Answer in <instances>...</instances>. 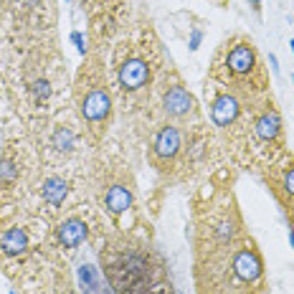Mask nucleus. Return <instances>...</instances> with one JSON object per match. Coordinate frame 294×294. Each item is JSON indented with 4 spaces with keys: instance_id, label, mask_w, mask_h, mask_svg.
Listing matches in <instances>:
<instances>
[{
    "instance_id": "f257e3e1",
    "label": "nucleus",
    "mask_w": 294,
    "mask_h": 294,
    "mask_svg": "<svg viewBox=\"0 0 294 294\" xmlns=\"http://www.w3.org/2000/svg\"><path fill=\"white\" fill-rule=\"evenodd\" d=\"M195 294H266V269L251 236L228 251L193 259Z\"/></svg>"
},
{
    "instance_id": "f03ea898",
    "label": "nucleus",
    "mask_w": 294,
    "mask_h": 294,
    "mask_svg": "<svg viewBox=\"0 0 294 294\" xmlns=\"http://www.w3.org/2000/svg\"><path fill=\"white\" fill-rule=\"evenodd\" d=\"M208 79L231 89L244 99V104L256 107L264 96H269V74L249 36L236 33L218 46L208 69Z\"/></svg>"
},
{
    "instance_id": "7ed1b4c3",
    "label": "nucleus",
    "mask_w": 294,
    "mask_h": 294,
    "mask_svg": "<svg viewBox=\"0 0 294 294\" xmlns=\"http://www.w3.org/2000/svg\"><path fill=\"white\" fill-rule=\"evenodd\" d=\"M246 236L249 231L231 188H215L206 198V203L203 206L198 203L193 210V226H190L193 259L228 251Z\"/></svg>"
},
{
    "instance_id": "20e7f679",
    "label": "nucleus",
    "mask_w": 294,
    "mask_h": 294,
    "mask_svg": "<svg viewBox=\"0 0 294 294\" xmlns=\"http://www.w3.org/2000/svg\"><path fill=\"white\" fill-rule=\"evenodd\" d=\"M142 31L140 38H125L117 43L112 69H114V91L122 99L125 109L134 112L150 104V94L158 86V41Z\"/></svg>"
},
{
    "instance_id": "39448f33",
    "label": "nucleus",
    "mask_w": 294,
    "mask_h": 294,
    "mask_svg": "<svg viewBox=\"0 0 294 294\" xmlns=\"http://www.w3.org/2000/svg\"><path fill=\"white\" fill-rule=\"evenodd\" d=\"M74 104L84 134L91 145H102L114 117V89L109 84V71L102 53H86L76 79H74Z\"/></svg>"
},
{
    "instance_id": "423d86ee",
    "label": "nucleus",
    "mask_w": 294,
    "mask_h": 294,
    "mask_svg": "<svg viewBox=\"0 0 294 294\" xmlns=\"http://www.w3.org/2000/svg\"><path fill=\"white\" fill-rule=\"evenodd\" d=\"M102 269L114 294H150L158 282H163V274H158L160 264H155L150 249L140 244H107L102 251Z\"/></svg>"
},
{
    "instance_id": "0eeeda50",
    "label": "nucleus",
    "mask_w": 294,
    "mask_h": 294,
    "mask_svg": "<svg viewBox=\"0 0 294 294\" xmlns=\"http://www.w3.org/2000/svg\"><path fill=\"white\" fill-rule=\"evenodd\" d=\"M158 112H160V122H175L180 127H195L203 125L201 117V107L195 102V96L190 94V89L185 86L183 76L168 69L160 82H158Z\"/></svg>"
},
{
    "instance_id": "6e6552de",
    "label": "nucleus",
    "mask_w": 294,
    "mask_h": 294,
    "mask_svg": "<svg viewBox=\"0 0 294 294\" xmlns=\"http://www.w3.org/2000/svg\"><path fill=\"white\" fill-rule=\"evenodd\" d=\"M251 137H253L256 158L261 160L259 168L269 165V163L277 160L282 152H287L284 122H282V114H279V109H277L271 94L264 96L251 109Z\"/></svg>"
},
{
    "instance_id": "1a4fd4ad",
    "label": "nucleus",
    "mask_w": 294,
    "mask_h": 294,
    "mask_svg": "<svg viewBox=\"0 0 294 294\" xmlns=\"http://www.w3.org/2000/svg\"><path fill=\"white\" fill-rule=\"evenodd\" d=\"M261 180L287 215L289 228H294V152H282L277 160L264 165Z\"/></svg>"
},
{
    "instance_id": "9d476101",
    "label": "nucleus",
    "mask_w": 294,
    "mask_h": 294,
    "mask_svg": "<svg viewBox=\"0 0 294 294\" xmlns=\"http://www.w3.org/2000/svg\"><path fill=\"white\" fill-rule=\"evenodd\" d=\"M99 206L107 210V215L120 223L122 215L132 210L134 206V188H132V178L122 172V170L107 168L104 178L99 183Z\"/></svg>"
},
{
    "instance_id": "9b49d317",
    "label": "nucleus",
    "mask_w": 294,
    "mask_h": 294,
    "mask_svg": "<svg viewBox=\"0 0 294 294\" xmlns=\"http://www.w3.org/2000/svg\"><path fill=\"white\" fill-rule=\"evenodd\" d=\"M31 253V231L23 223H0V264L8 277H15V269H23V261Z\"/></svg>"
},
{
    "instance_id": "f8f14e48",
    "label": "nucleus",
    "mask_w": 294,
    "mask_h": 294,
    "mask_svg": "<svg viewBox=\"0 0 294 294\" xmlns=\"http://www.w3.org/2000/svg\"><path fill=\"white\" fill-rule=\"evenodd\" d=\"M26 178V155L15 142H8L0 155V210L10 208Z\"/></svg>"
},
{
    "instance_id": "ddd939ff",
    "label": "nucleus",
    "mask_w": 294,
    "mask_h": 294,
    "mask_svg": "<svg viewBox=\"0 0 294 294\" xmlns=\"http://www.w3.org/2000/svg\"><path fill=\"white\" fill-rule=\"evenodd\" d=\"M86 239H89V223L82 215H69L56 226V241H58L61 249L74 251V249H79L84 244Z\"/></svg>"
},
{
    "instance_id": "4468645a",
    "label": "nucleus",
    "mask_w": 294,
    "mask_h": 294,
    "mask_svg": "<svg viewBox=\"0 0 294 294\" xmlns=\"http://www.w3.org/2000/svg\"><path fill=\"white\" fill-rule=\"evenodd\" d=\"M38 193H41V201L46 203V206H51V208H61V206L66 203L69 193H71V180L64 178V175H58V172L46 175L43 183H41V188H38Z\"/></svg>"
},
{
    "instance_id": "2eb2a0df",
    "label": "nucleus",
    "mask_w": 294,
    "mask_h": 294,
    "mask_svg": "<svg viewBox=\"0 0 294 294\" xmlns=\"http://www.w3.org/2000/svg\"><path fill=\"white\" fill-rule=\"evenodd\" d=\"M26 91H28V96H31V102L36 104V107H46L48 102H51V96H53V82L48 79V76H28V82H26Z\"/></svg>"
},
{
    "instance_id": "dca6fc26",
    "label": "nucleus",
    "mask_w": 294,
    "mask_h": 294,
    "mask_svg": "<svg viewBox=\"0 0 294 294\" xmlns=\"http://www.w3.org/2000/svg\"><path fill=\"white\" fill-rule=\"evenodd\" d=\"M48 147L61 152V155H71L74 147H76V132L69 125H58L48 137Z\"/></svg>"
},
{
    "instance_id": "f3484780",
    "label": "nucleus",
    "mask_w": 294,
    "mask_h": 294,
    "mask_svg": "<svg viewBox=\"0 0 294 294\" xmlns=\"http://www.w3.org/2000/svg\"><path fill=\"white\" fill-rule=\"evenodd\" d=\"M71 41L76 43V48H79V53H82V56L89 53V51H86V43H84V36H82L79 31H74V33H71Z\"/></svg>"
},
{
    "instance_id": "a211bd4d",
    "label": "nucleus",
    "mask_w": 294,
    "mask_h": 294,
    "mask_svg": "<svg viewBox=\"0 0 294 294\" xmlns=\"http://www.w3.org/2000/svg\"><path fill=\"white\" fill-rule=\"evenodd\" d=\"M150 294H172V289H170V284L163 279V282H158L155 287H152V292Z\"/></svg>"
},
{
    "instance_id": "6ab92c4d",
    "label": "nucleus",
    "mask_w": 294,
    "mask_h": 294,
    "mask_svg": "<svg viewBox=\"0 0 294 294\" xmlns=\"http://www.w3.org/2000/svg\"><path fill=\"white\" fill-rule=\"evenodd\" d=\"M251 8L259 13V10H261V0H251Z\"/></svg>"
},
{
    "instance_id": "aec40b11",
    "label": "nucleus",
    "mask_w": 294,
    "mask_h": 294,
    "mask_svg": "<svg viewBox=\"0 0 294 294\" xmlns=\"http://www.w3.org/2000/svg\"><path fill=\"white\" fill-rule=\"evenodd\" d=\"M289 241H292V246H294V228H289Z\"/></svg>"
},
{
    "instance_id": "412c9836",
    "label": "nucleus",
    "mask_w": 294,
    "mask_h": 294,
    "mask_svg": "<svg viewBox=\"0 0 294 294\" xmlns=\"http://www.w3.org/2000/svg\"><path fill=\"white\" fill-rule=\"evenodd\" d=\"M213 3H218V5H226V0H213Z\"/></svg>"
},
{
    "instance_id": "4be33fe9",
    "label": "nucleus",
    "mask_w": 294,
    "mask_h": 294,
    "mask_svg": "<svg viewBox=\"0 0 294 294\" xmlns=\"http://www.w3.org/2000/svg\"><path fill=\"white\" fill-rule=\"evenodd\" d=\"M292 51H294V38H292Z\"/></svg>"
}]
</instances>
